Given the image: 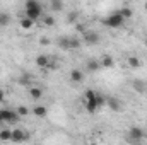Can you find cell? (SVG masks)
<instances>
[{
    "label": "cell",
    "mask_w": 147,
    "mask_h": 145,
    "mask_svg": "<svg viewBox=\"0 0 147 145\" xmlns=\"http://www.w3.org/2000/svg\"><path fill=\"white\" fill-rule=\"evenodd\" d=\"M146 138V130H142L140 126H132L127 133V142L132 145H142Z\"/></svg>",
    "instance_id": "1"
},
{
    "label": "cell",
    "mask_w": 147,
    "mask_h": 145,
    "mask_svg": "<svg viewBox=\"0 0 147 145\" xmlns=\"http://www.w3.org/2000/svg\"><path fill=\"white\" fill-rule=\"evenodd\" d=\"M101 24H103V26H106V28H111V29H118V28H123L125 19H123V17L118 14V10H116V12L110 14L108 17L101 19Z\"/></svg>",
    "instance_id": "2"
},
{
    "label": "cell",
    "mask_w": 147,
    "mask_h": 145,
    "mask_svg": "<svg viewBox=\"0 0 147 145\" xmlns=\"http://www.w3.org/2000/svg\"><path fill=\"white\" fill-rule=\"evenodd\" d=\"M82 41H84L87 46H94V44H98V43L101 41V36H99V33H96V31H92V29H86V31L82 33Z\"/></svg>",
    "instance_id": "3"
},
{
    "label": "cell",
    "mask_w": 147,
    "mask_h": 145,
    "mask_svg": "<svg viewBox=\"0 0 147 145\" xmlns=\"http://www.w3.org/2000/svg\"><path fill=\"white\" fill-rule=\"evenodd\" d=\"M0 118L3 123H17L19 121V114L12 109H0Z\"/></svg>",
    "instance_id": "4"
},
{
    "label": "cell",
    "mask_w": 147,
    "mask_h": 145,
    "mask_svg": "<svg viewBox=\"0 0 147 145\" xmlns=\"http://www.w3.org/2000/svg\"><path fill=\"white\" fill-rule=\"evenodd\" d=\"M28 138H29L28 132H24V130H21V128H16V130H12V140H10V142L21 144V142H26Z\"/></svg>",
    "instance_id": "5"
},
{
    "label": "cell",
    "mask_w": 147,
    "mask_h": 145,
    "mask_svg": "<svg viewBox=\"0 0 147 145\" xmlns=\"http://www.w3.org/2000/svg\"><path fill=\"white\" fill-rule=\"evenodd\" d=\"M36 65L39 68H53V65H51V62H50V55H45V53H41V55H38L36 56Z\"/></svg>",
    "instance_id": "6"
},
{
    "label": "cell",
    "mask_w": 147,
    "mask_h": 145,
    "mask_svg": "<svg viewBox=\"0 0 147 145\" xmlns=\"http://www.w3.org/2000/svg\"><path fill=\"white\" fill-rule=\"evenodd\" d=\"M43 15V7H36V9H28L26 12H24V17H28V19H31V21H34L36 22L38 19Z\"/></svg>",
    "instance_id": "7"
},
{
    "label": "cell",
    "mask_w": 147,
    "mask_h": 145,
    "mask_svg": "<svg viewBox=\"0 0 147 145\" xmlns=\"http://www.w3.org/2000/svg\"><path fill=\"white\" fill-rule=\"evenodd\" d=\"M106 106L111 109V111H121V101L118 99V97H115V96H108L106 97Z\"/></svg>",
    "instance_id": "8"
},
{
    "label": "cell",
    "mask_w": 147,
    "mask_h": 145,
    "mask_svg": "<svg viewBox=\"0 0 147 145\" xmlns=\"http://www.w3.org/2000/svg\"><path fill=\"white\" fill-rule=\"evenodd\" d=\"M132 87H134V91H135V92H139V94H146V92H147V82H146V80L137 79V80H134V82H132Z\"/></svg>",
    "instance_id": "9"
},
{
    "label": "cell",
    "mask_w": 147,
    "mask_h": 145,
    "mask_svg": "<svg viewBox=\"0 0 147 145\" xmlns=\"http://www.w3.org/2000/svg\"><path fill=\"white\" fill-rule=\"evenodd\" d=\"M70 80H72L74 84H80L84 80V72L80 68H72L70 70Z\"/></svg>",
    "instance_id": "10"
},
{
    "label": "cell",
    "mask_w": 147,
    "mask_h": 145,
    "mask_svg": "<svg viewBox=\"0 0 147 145\" xmlns=\"http://www.w3.org/2000/svg\"><path fill=\"white\" fill-rule=\"evenodd\" d=\"M86 68H87V72H91V73L98 72V70L101 68V65H99V60H92V58H89V60L86 62Z\"/></svg>",
    "instance_id": "11"
},
{
    "label": "cell",
    "mask_w": 147,
    "mask_h": 145,
    "mask_svg": "<svg viewBox=\"0 0 147 145\" xmlns=\"http://www.w3.org/2000/svg\"><path fill=\"white\" fill-rule=\"evenodd\" d=\"M99 65H101V68H111L115 65V60H113L111 55H103L101 60H99Z\"/></svg>",
    "instance_id": "12"
},
{
    "label": "cell",
    "mask_w": 147,
    "mask_h": 145,
    "mask_svg": "<svg viewBox=\"0 0 147 145\" xmlns=\"http://www.w3.org/2000/svg\"><path fill=\"white\" fill-rule=\"evenodd\" d=\"M127 63H128V67H130V68H140V67H142L140 58H139V56H135V55H128Z\"/></svg>",
    "instance_id": "13"
},
{
    "label": "cell",
    "mask_w": 147,
    "mask_h": 145,
    "mask_svg": "<svg viewBox=\"0 0 147 145\" xmlns=\"http://www.w3.org/2000/svg\"><path fill=\"white\" fill-rule=\"evenodd\" d=\"M29 96H31L34 101L41 99V97H43V89H41V87H34V85H31V87H29Z\"/></svg>",
    "instance_id": "14"
},
{
    "label": "cell",
    "mask_w": 147,
    "mask_h": 145,
    "mask_svg": "<svg viewBox=\"0 0 147 145\" xmlns=\"http://www.w3.org/2000/svg\"><path fill=\"white\" fill-rule=\"evenodd\" d=\"M31 82H33V75L31 73H22L17 79V84L19 85H31Z\"/></svg>",
    "instance_id": "15"
},
{
    "label": "cell",
    "mask_w": 147,
    "mask_h": 145,
    "mask_svg": "<svg viewBox=\"0 0 147 145\" xmlns=\"http://www.w3.org/2000/svg\"><path fill=\"white\" fill-rule=\"evenodd\" d=\"M33 114L38 116V118H45V116L48 114V108H46V106H41V104H39V106H34V108H33Z\"/></svg>",
    "instance_id": "16"
},
{
    "label": "cell",
    "mask_w": 147,
    "mask_h": 145,
    "mask_svg": "<svg viewBox=\"0 0 147 145\" xmlns=\"http://www.w3.org/2000/svg\"><path fill=\"white\" fill-rule=\"evenodd\" d=\"M58 48L70 50V36H60L58 38Z\"/></svg>",
    "instance_id": "17"
},
{
    "label": "cell",
    "mask_w": 147,
    "mask_h": 145,
    "mask_svg": "<svg viewBox=\"0 0 147 145\" xmlns=\"http://www.w3.org/2000/svg\"><path fill=\"white\" fill-rule=\"evenodd\" d=\"M0 140H2V142H10V140H12V130L2 128V130H0Z\"/></svg>",
    "instance_id": "18"
},
{
    "label": "cell",
    "mask_w": 147,
    "mask_h": 145,
    "mask_svg": "<svg viewBox=\"0 0 147 145\" xmlns=\"http://www.w3.org/2000/svg\"><path fill=\"white\" fill-rule=\"evenodd\" d=\"M106 97L108 96H105V94H101V92H96V104H98V108H105L106 106Z\"/></svg>",
    "instance_id": "19"
},
{
    "label": "cell",
    "mask_w": 147,
    "mask_h": 145,
    "mask_svg": "<svg viewBox=\"0 0 147 145\" xmlns=\"http://www.w3.org/2000/svg\"><path fill=\"white\" fill-rule=\"evenodd\" d=\"M10 14H7V12H0V28H5V26H9L10 24Z\"/></svg>",
    "instance_id": "20"
},
{
    "label": "cell",
    "mask_w": 147,
    "mask_h": 145,
    "mask_svg": "<svg viewBox=\"0 0 147 145\" xmlns=\"http://www.w3.org/2000/svg\"><path fill=\"white\" fill-rule=\"evenodd\" d=\"M50 9H51L53 12H60V10H63V2H60V0H51V2H50Z\"/></svg>",
    "instance_id": "21"
},
{
    "label": "cell",
    "mask_w": 147,
    "mask_h": 145,
    "mask_svg": "<svg viewBox=\"0 0 147 145\" xmlns=\"http://www.w3.org/2000/svg\"><path fill=\"white\" fill-rule=\"evenodd\" d=\"M19 24H21L22 29H31V28L34 26V21H31V19H28V17H21Z\"/></svg>",
    "instance_id": "22"
},
{
    "label": "cell",
    "mask_w": 147,
    "mask_h": 145,
    "mask_svg": "<svg viewBox=\"0 0 147 145\" xmlns=\"http://www.w3.org/2000/svg\"><path fill=\"white\" fill-rule=\"evenodd\" d=\"M118 14H120L123 19H130V17L134 15V10H132L130 7H123V9H120V10H118Z\"/></svg>",
    "instance_id": "23"
},
{
    "label": "cell",
    "mask_w": 147,
    "mask_h": 145,
    "mask_svg": "<svg viewBox=\"0 0 147 145\" xmlns=\"http://www.w3.org/2000/svg\"><path fill=\"white\" fill-rule=\"evenodd\" d=\"M43 26H46V28H51V26H55V17H53L51 14H46V15H43Z\"/></svg>",
    "instance_id": "24"
},
{
    "label": "cell",
    "mask_w": 147,
    "mask_h": 145,
    "mask_svg": "<svg viewBox=\"0 0 147 145\" xmlns=\"http://www.w3.org/2000/svg\"><path fill=\"white\" fill-rule=\"evenodd\" d=\"M77 21H79V12L77 10H72V12L67 14V22L69 24H77Z\"/></svg>",
    "instance_id": "25"
},
{
    "label": "cell",
    "mask_w": 147,
    "mask_h": 145,
    "mask_svg": "<svg viewBox=\"0 0 147 145\" xmlns=\"http://www.w3.org/2000/svg\"><path fill=\"white\" fill-rule=\"evenodd\" d=\"M86 109H87V113H91V114H94L96 111H98V104H96V101H86Z\"/></svg>",
    "instance_id": "26"
},
{
    "label": "cell",
    "mask_w": 147,
    "mask_h": 145,
    "mask_svg": "<svg viewBox=\"0 0 147 145\" xmlns=\"http://www.w3.org/2000/svg\"><path fill=\"white\" fill-rule=\"evenodd\" d=\"M80 44H82V41H80L79 38L70 36V50H79V48H80Z\"/></svg>",
    "instance_id": "27"
},
{
    "label": "cell",
    "mask_w": 147,
    "mask_h": 145,
    "mask_svg": "<svg viewBox=\"0 0 147 145\" xmlns=\"http://www.w3.org/2000/svg\"><path fill=\"white\" fill-rule=\"evenodd\" d=\"M84 99H86V101H94V99H96V92H94L92 89H87V91L84 92Z\"/></svg>",
    "instance_id": "28"
},
{
    "label": "cell",
    "mask_w": 147,
    "mask_h": 145,
    "mask_svg": "<svg viewBox=\"0 0 147 145\" xmlns=\"http://www.w3.org/2000/svg\"><path fill=\"white\" fill-rule=\"evenodd\" d=\"M24 7H26V10H28V9H36V7H41V3H39L38 0H28V2L24 3Z\"/></svg>",
    "instance_id": "29"
},
{
    "label": "cell",
    "mask_w": 147,
    "mask_h": 145,
    "mask_svg": "<svg viewBox=\"0 0 147 145\" xmlns=\"http://www.w3.org/2000/svg\"><path fill=\"white\" fill-rule=\"evenodd\" d=\"M16 113L19 114V118H21V116H28V114H29V108H26V106H19V108L16 109Z\"/></svg>",
    "instance_id": "30"
},
{
    "label": "cell",
    "mask_w": 147,
    "mask_h": 145,
    "mask_svg": "<svg viewBox=\"0 0 147 145\" xmlns=\"http://www.w3.org/2000/svg\"><path fill=\"white\" fill-rule=\"evenodd\" d=\"M39 44H43V46H45V44H50V39H48V38H41V39H39Z\"/></svg>",
    "instance_id": "31"
},
{
    "label": "cell",
    "mask_w": 147,
    "mask_h": 145,
    "mask_svg": "<svg viewBox=\"0 0 147 145\" xmlns=\"http://www.w3.org/2000/svg\"><path fill=\"white\" fill-rule=\"evenodd\" d=\"M5 101V92H3V89H0V103H3Z\"/></svg>",
    "instance_id": "32"
},
{
    "label": "cell",
    "mask_w": 147,
    "mask_h": 145,
    "mask_svg": "<svg viewBox=\"0 0 147 145\" xmlns=\"http://www.w3.org/2000/svg\"><path fill=\"white\" fill-rule=\"evenodd\" d=\"M77 31H80V33H84V31H86V28H84V24H77Z\"/></svg>",
    "instance_id": "33"
},
{
    "label": "cell",
    "mask_w": 147,
    "mask_h": 145,
    "mask_svg": "<svg viewBox=\"0 0 147 145\" xmlns=\"http://www.w3.org/2000/svg\"><path fill=\"white\" fill-rule=\"evenodd\" d=\"M2 125H3V121H2V118H0V126H2Z\"/></svg>",
    "instance_id": "34"
},
{
    "label": "cell",
    "mask_w": 147,
    "mask_h": 145,
    "mask_svg": "<svg viewBox=\"0 0 147 145\" xmlns=\"http://www.w3.org/2000/svg\"><path fill=\"white\" fill-rule=\"evenodd\" d=\"M144 43H146V46H147V36H146V41H144Z\"/></svg>",
    "instance_id": "35"
},
{
    "label": "cell",
    "mask_w": 147,
    "mask_h": 145,
    "mask_svg": "<svg viewBox=\"0 0 147 145\" xmlns=\"http://www.w3.org/2000/svg\"><path fill=\"white\" fill-rule=\"evenodd\" d=\"M146 10H147V2H146Z\"/></svg>",
    "instance_id": "36"
}]
</instances>
